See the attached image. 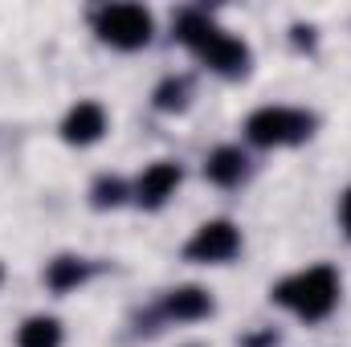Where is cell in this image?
I'll list each match as a JSON object with an SVG mask.
<instances>
[{
    "label": "cell",
    "instance_id": "cell-2",
    "mask_svg": "<svg viewBox=\"0 0 351 347\" xmlns=\"http://www.w3.org/2000/svg\"><path fill=\"white\" fill-rule=\"evenodd\" d=\"M274 302L290 307V311H294L298 319H306V323H319V319H327V315L335 311V302H339V278H335L331 265H311V270H302V274L278 282V286H274Z\"/></svg>",
    "mask_w": 351,
    "mask_h": 347
},
{
    "label": "cell",
    "instance_id": "cell-4",
    "mask_svg": "<svg viewBox=\"0 0 351 347\" xmlns=\"http://www.w3.org/2000/svg\"><path fill=\"white\" fill-rule=\"evenodd\" d=\"M94 33L114 49H139L152 41V12L143 4H106L94 12Z\"/></svg>",
    "mask_w": 351,
    "mask_h": 347
},
{
    "label": "cell",
    "instance_id": "cell-1",
    "mask_svg": "<svg viewBox=\"0 0 351 347\" xmlns=\"http://www.w3.org/2000/svg\"><path fill=\"white\" fill-rule=\"evenodd\" d=\"M176 37H180L200 62H208L217 74H241V70L250 66L245 41L229 37L225 29H217V25H213L208 16H200V12H184L180 25H176Z\"/></svg>",
    "mask_w": 351,
    "mask_h": 347
},
{
    "label": "cell",
    "instance_id": "cell-11",
    "mask_svg": "<svg viewBox=\"0 0 351 347\" xmlns=\"http://www.w3.org/2000/svg\"><path fill=\"white\" fill-rule=\"evenodd\" d=\"M45 282H49L53 290H74L78 282H86V261H78V258H58V261H49V270H45Z\"/></svg>",
    "mask_w": 351,
    "mask_h": 347
},
{
    "label": "cell",
    "instance_id": "cell-6",
    "mask_svg": "<svg viewBox=\"0 0 351 347\" xmlns=\"http://www.w3.org/2000/svg\"><path fill=\"white\" fill-rule=\"evenodd\" d=\"M176 184H180V168H176L172 160H160V164H152L147 172L139 176L135 200H139L143 208H160V204L176 192Z\"/></svg>",
    "mask_w": 351,
    "mask_h": 347
},
{
    "label": "cell",
    "instance_id": "cell-12",
    "mask_svg": "<svg viewBox=\"0 0 351 347\" xmlns=\"http://www.w3.org/2000/svg\"><path fill=\"white\" fill-rule=\"evenodd\" d=\"M184 102H188V82L184 78L160 82V90H156V106L160 110H184Z\"/></svg>",
    "mask_w": 351,
    "mask_h": 347
},
{
    "label": "cell",
    "instance_id": "cell-7",
    "mask_svg": "<svg viewBox=\"0 0 351 347\" xmlns=\"http://www.w3.org/2000/svg\"><path fill=\"white\" fill-rule=\"evenodd\" d=\"M102 131H106V110H102L98 102H78V106L66 115V123H62L66 143H78V147L102 139Z\"/></svg>",
    "mask_w": 351,
    "mask_h": 347
},
{
    "label": "cell",
    "instance_id": "cell-5",
    "mask_svg": "<svg viewBox=\"0 0 351 347\" xmlns=\"http://www.w3.org/2000/svg\"><path fill=\"white\" fill-rule=\"evenodd\" d=\"M241 250V233L229 221H208L196 229V237L184 246V254L192 261H229Z\"/></svg>",
    "mask_w": 351,
    "mask_h": 347
},
{
    "label": "cell",
    "instance_id": "cell-13",
    "mask_svg": "<svg viewBox=\"0 0 351 347\" xmlns=\"http://www.w3.org/2000/svg\"><path fill=\"white\" fill-rule=\"evenodd\" d=\"M123 196H127V188H123V180H114V176H102V180L94 184V204H98V208H114V204H123Z\"/></svg>",
    "mask_w": 351,
    "mask_h": 347
},
{
    "label": "cell",
    "instance_id": "cell-9",
    "mask_svg": "<svg viewBox=\"0 0 351 347\" xmlns=\"http://www.w3.org/2000/svg\"><path fill=\"white\" fill-rule=\"evenodd\" d=\"M164 311H168L172 319H204V315L213 311V302H208V294H204L200 286H180V290L168 294Z\"/></svg>",
    "mask_w": 351,
    "mask_h": 347
},
{
    "label": "cell",
    "instance_id": "cell-3",
    "mask_svg": "<svg viewBox=\"0 0 351 347\" xmlns=\"http://www.w3.org/2000/svg\"><path fill=\"white\" fill-rule=\"evenodd\" d=\"M315 119L306 110H290V106H262L245 119V135L250 143L258 147H290V143H302L311 135Z\"/></svg>",
    "mask_w": 351,
    "mask_h": 347
},
{
    "label": "cell",
    "instance_id": "cell-15",
    "mask_svg": "<svg viewBox=\"0 0 351 347\" xmlns=\"http://www.w3.org/2000/svg\"><path fill=\"white\" fill-rule=\"evenodd\" d=\"M294 41H298V45H311V29L298 25V29H294Z\"/></svg>",
    "mask_w": 351,
    "mask_h": 347
},
{
    "label": "cell",
    "instance_id": "cell-10",
    "mask_svg": "<svg viewBox=\"0 0 351 347\" xmlns=\"http://www.w3.org/2000/svg\"><path fill=\"white\" fill-rule=\"evenodd\" d=\"M16 347H62V323L49 319V315L29 319V323L16 331Z\"/></svg>",
    "mask_w": 351,
    "mask_h": 347
},
{
    "label": "cell",
    "instance_id": "cell-8",
    "mask_svg": "<svg viewBox=\"0 0 351 347\" xmlns=\"http://www.w3.org/2000/svg\"><path fill=\"white\" fill-rule=\"evenodd\" d=\"M204 176H208L213 184H221V188L241 184V176H245V156H241V147H217V152L204 160Z\"/></svg>",
    "mask_w": 351,
    "mask_h": 347
},
{
    "label": "cell",
    "instance_id": "cell-14",
    "mask_svg": "<svg viewBox=\"0 0 351 347\" xmlns=\"http://www.w3.org/2000/svg\"><path fill=\"white\" fill-rule=\"evenodd\" d=\"M339 213H343V229H348V237H351V188L343 192V208Z\"/></svg>",
    "mask_w": 351,
    "mask_h": 347
}]
</instances>
